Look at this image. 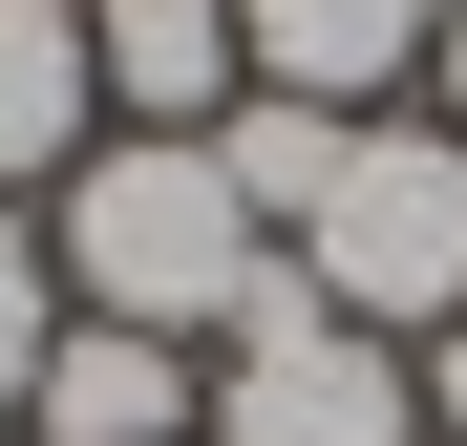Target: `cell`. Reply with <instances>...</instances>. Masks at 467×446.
<instances>
[{"mask_svg":"<svg viewBox=\"0 0 467 446\" xmlns=\"http://www.w3.org/2000/svg\"><path fill=\"white\" fill-rule=\"evenodd\" d=\"M43 255H64V319H128V340H255L297 297L276 213L213 171V128H107L43 192Z\"/></svg>","mask_w":467,"mask_h":446,"instance_id":"cell-1","label":"cell"},{"mask_svg":"<svg viewBox=\"0 0 467 446\" xmlns=\"http://www.w3.org/2000/svg\"><path fill=\"white\" fill-rule=\"evenodd\" d=\"M297 297H340L361 340H446L467 319V128H382L361 107V149H340V192L297 213Z\"/></svg>","mask_w":467,"mask_h":446,"instance_id":"cell-2","label":"cell"},{"mask_svg":"<svg viewBox=\"0 0 467 446\" xmlns=\"http://www.w3.org/2000/svg\"><path fill=\"white\" fill-rule=\"evenodd\" d=\"M192 446H425V361L361 340L340 297H276L255 340H213V425Z\"/></svg>","mask_w":467,"mask_h":446,"instance_id":"cell-3","label":"cell"},{"mask_svg":"<svg viewBox=\"0 0 467 446\" xmlns=\"http://www.w3.org/2000/svg\"><path fill=\"white\" fill-rule=\"evenodd\" d=\"M192 425H213L192 340H128V319H64L22 383V446H192Z\"/></svg>","mask_w":467,"mask_h":446,"instance_id":"cell-4","label":"cell"},{"mask_svg":"<svg viewBox=\"0 0 467 446\" xmlns=\"http://www.w3.org/2000/svg\"><path fill=\"white\" fill-rule=\"evenodd\" d=\"M107 149V64H86V0H0V213L64 192Z\"/></svg>","mask_w":467,"mask_h":446,"instance_id":"cell-5","label":"cell"},{"mask_svg":"<svg viewBox=\"0 0 467 446\" xmlns=\"http://www.w3.org/2000/svg\"><path fill=\"white\" fill-rule=\"evenodd\" d=\"M234 43H255V86H297V107L361 128V107L446 43V0H234Z\"/></svg>","mask_w":467,"mask_h":446,"instance_id":"cell-6","label":"cell"},{"mask_svg":"<svg viewBox=\"0 0 467 446\" xmlns=\"http://www.w3.org/2000/svg\"><path fill=\"white\" fill-rule=\"evenodd\" d=\"M86 64H107V128H213L255 86L234 0H86Z\"/></svg>","mask_w":467,"mask_h":446,"instance_id":"cell-7","label":"cell"},{"mask_svg":"<svg viewBox=\"0 0 467 446\" xmlns=\"http://www.w3.org/2000/svg\"><path fill=\"white\" fill-rule=\"evenodd\" d=\"M340 149H361V128H340V107H297V86H234V107H213V171L276 213V255H297V213L340 192Z\"/></svg>","mask_w":467,"mask_h":446,"instance_id":"cell-8","label":"cell"},{"mask_svg":"<svg viewBox=\"0 0 467 446\" xmlns=\"http://www.w3.org/2000/svg\"><path fill=\"white\" fill-rule=\"evenodd\" d=\"M43 340H64V255L22 234V213H0V404L43 383Z\"/></svg>","mask_w":467,"mask_h":446,"instance_id":"cell-9","label":"cell"},{"mask_svg":"<svg viewBox=\"0 0 467 446\" xmlns=\"http://www.w3.org/2000/svg\"><path fill=\"white\" fill-rule=\"evenodd\" d=\"M425 446H467V319L425 340Z\"/></svg>","mask_w":467,"mask_h":446,"instance_id":"cell-10","label":"cell"},{"mask_svg":"<svg viewBox=\"0 0 467 446\" xmlns=\"http://www.w3.org/2000/svg\"><path fill=\"white\" fill-rule=\"evenodd\" d=\"M425 128H467V0H446V43H425Z\"/></svg>","mask_w":467,"mask_h":446,"instance_id":"cell-11","label":"cell"}]
</instances>
